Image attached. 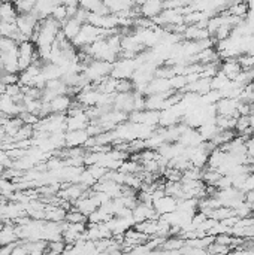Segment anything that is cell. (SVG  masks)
I'll return each mask as SVG.
<instances>
[{"label":"cell","instance_id":"obj_23","mask_svg":"<svg viewBox=\"0 0 254 255\" xmlns=\"http://www.w3.org/2000/svg\"><path fill=\"white\" fill-rule=\"evenodd\" d=\"M235 215V211L232 209V207H229V206H218L215 207V209L211 211V214L208 215V217H211L217 221H221V219H226L229 217H234Z\"/></svg>","mask_w":254,"mask_h":255},{"label":"cell","instance_id":"obj_11","mask_svg":"<svg viewBox=\"0 0 254 255\" xmlns=\"http://www.w3.org/2000/svg\"><path fill=\"white\" fill-rule=\"evenodd\" d=\"M176 203H178V200L172 196H168V194H163L161 197L153 200V206L158 215H165V214L176 211Z\"/></svg>","mask_w":254,"mask_h":255},{"label":"cell","instance_id":"obj_6","mask_svg":"<svg viewBox=\"0 0 254 255\" xmlns=\"http://www.w3.org/2000/svg\"><path fill=\"white\" fill-rule=\"evenodd\" d=\"M132 217L136 222H141L145 219H157L160 215L156 212L153 203H147V201H137V204L132 209Z\"/></svg>","mask_w":254,"mask_h":255},{"label":"cell","instance_id":"obj_28","mask_svg":"<svg viewBox=\"0 0 254 255\" xmlns=\"http://www.w3.org/2000/svg\"><path fill=\"white\" fill-rule=\"evenodd\" d=\"M238 100L253 105V102H254V81L250 82V84H247V85L242 88V91H241V94H239Z\"/></svg>","mask_w":254,"mask_h":255},{"label":"cell","instance_id":"obj_10","mask_svg":"<svg viewBox=\"0 0 254 255\" xmlns=\"http://www.w3.org/2000/svg\"><path fill=\"white\" fill-rule=\"evenodd\" d=\"M174 90L171 88V84H169V78H157L154 76L150 84L147 85V90H145V96L148 94H169Z\"/></svg>","mask_w":254,"mask_h":255},{"label":"cell","instance_id":"obj_31","mask_svg":"<svg viewBox=\"0 0 254 255\" xmlns=\"http://www.w3.org/2000/svg\"><path fill=\"white\" fill-rule=\"evenodd\" d=\"M18 48V42L12 37H0V53H9Z\"/></svg>","mask_w":254,"mask_h":255},{"label":"cell","instance_id":"obj_5","mask_svg":"<svg viewBox=\"0 0 254 255\" xmlns=\"http://www.w3.org/2000/svg\"><path fill=\"white\" fill-rule=\"evenodd\" d=\"M39 18L35 12H30V14H18L15 22H17V27H18V32L21 35H24L27 39H32L38 24H39Z\"/></svg>","mask_w":254,"mask_h":255},{"label":"cell","instance_id":"obj_33","mask_svg":"<svg viewBox=\"0 0 254 255\" xmlns=\"http://www.w3.org/2000/svg\"><path fill=\"white\" fill-rule=\"evenodd\" d=\"M161 176H163L165 181H181L182 179V172L178 170V169H175V167L168 166L163 170V173H161Z\"/></svg>","mask_w":254,"mask_h":255},{"label":"cell","instance_id":"obj_15","mask_svg":"<svg viewBox=\"0 0 254 255\" xmlns=\"http://www.w3.org/2000/svg\"><path fill=\"white\" fill-rule=\"evenodd\" d=\"M220 72H223L230 81H234L242 72V67L238 58H226L220 63Z\"/></svg>","mask_w":254,"mask_h":255},{"label":"cell","instance_id":"obj_26","mask_svg":"<svg viewBox=\"0 0 254 255\" xmlns=\"http://www.w3.org/2000/svg\"><path fill=\"white\" fill-rule=\"evenodd\" d=\"M96 182H98V181L95 179V176L90 173V170H88L87 167H84V170H82L81 175H79L78 183L82 185V187H84L85 190H93V187H95Z\"/></svg>","mask_w":254,"mask_h":255},{"label":"cell","instance_id":"obj_46","mask_svg":"<svg viewBox=\"0 0 254 255\" xmlns=\"http://www.w3.org/2000/svg\"><path fill=\"white\" fill-rule=\"evenodd\" d=\"M35 2H36V0H35Z\"/></svg>","mask_w":254,"mask_h":255},{"label":"cell","instance_id":"obj_2","mask_svg":"<svg viewBox=\"0 0 254 255\" xmlns=\"http://www.w3.org/2000/svg\"><path fill=\"white\" fill-rule=\"evenodd\" d=\"M114 32H117V30H105V29H100V27H96L93 24H90V22H84L79 33H78V36L72 40V43H74L75 48L79 50V48H82V46H85V45L93 43L98 39L109 36Z\"/></svg>","mask_w":254,"mask_h":255},{"label":"cell","instance_id":"obj_32","mask_svg":"<svg viewBox=\"0 0 254 255\" xmlns=\"http://www.w3.org/2000/svg\"><path fill=\"white\" fill-rule=\"evenodd\" d=\"M35 0H18L15 3V8L18 14H30L35 9Z\"/></svg>","mask_w":254,"mask_h":255},{"label":"cell","instance_id":"obj_22","mask_svg":"<svg viewBox=\"0 0 254 255\" xmlns=\"http://www.w3.org/2000/svg\"><path fill=\"white\" fill-rule=\"evenodd\" d=\"M229 15H235V17H241L245 18L247 12H248V5L245 0L242 2H235V3H230L226 9H224Z\"/></svg>","mask_w":254,"mask_h":255},{"label":"cell","instance_id":"obj_13","mask_svg":"<svg viewBox=\"0 0 254 255\" xmlns=\"http://www.w3.org/2000/svg\"><path fill=\"white\" fill-rule=\"evenodd\" d=\"M91 118L88 117L87 110H82L75 115H67V130H84L88 127Z\"/></svg>","mask_w":254,"mask_h":255},{"label":"cell","instance_id":"obj_39","mask_svg":"<svg viewBox=\"0 0 254 255\" xmlns=\"http://www.w3.org/2000/svg\"><path fill=\"white\" fill-rule=\"evenodd\" d=\"M248 127H251V124H250V118L248 117H238V120H236V127H235V131L238 133V134H241V133H244Z\"/></svg>","mask_w":254,"mask_h":255},{"label":"cell","instance_id":"obj_43","mask_svg":"<svg viewBox=\"0 0 254 255\" xmlns=\"http://www.w3.org/2000/svg\"><path fill=\"white\" fill-rule=\"evenodd\" d=\"M59 3L64 6H79V0H59Z\"/></svg>","mask_w":254,"mask_h":255},{"label":"cell","instance_id":"obj_36","mask_svg":"<svg viewBox=\"0 0 254 255\" xmlns=\"http://www.w3.org/2000/svg\"><path fill=\"white\" fill-rule=\"evenodd\" d=\"M87 169L90 170V173H91V175L95 176V179H96V181L103 179V178H105V175H106V173H108V170H109V169H106L105 166H102V164H99V163H98V164H93V166H88Z\"/></svg>","mask_w":254,"mask_h":255},{"label":"cell","instance_id":"obj_16","mask_svg":"<svg viewBox=\"0 0 254 255\" xmlns=\"http://www.w3.org/2000/svg\"><path fill=\"white\" fill-rule=\"evenodd\" d=\"M81 27H82V22H79L77 18L71 17V18H67L64 22H61V29H60V32L64 35V37H66L67 40H71V42H72V40L78 36Z\"/></svg>","mask_w":254,"mask_h":255},{"label":"cell","instance_id":"obj_21","mask_svg":"<svg viewBox=\"0 0 254 255\" xmlns=\"http://www.w3.org/2000/svg\"><path fill=\"white\" fill-rule=\"evenodd\" d=\"M18 17V11L15 8V3L9 0H2L0 2V21H15Z\"/></svg>","mask_w":254,"mask_h":255},{"label":"cell","instance_id":"obj_44","mask_svg":"<svg viewBox=\"0 0 254 255\" xmlns=\"http://www.w3.org/2000/svg\"><path fill=\"white\" fill-rule=\"evenodd\" d=\"M251 139H254V127H253V133H251Z\"/></svg>","mask_w":254,"mask_h":255},{"label":"cell","instance_id":"obj_47","mask_svg":"<svg viewBox=\"0 0 254 255\" xmlns=\"http://www.w3.org/2000/svg\"><path fill=\"white\" fill-rule=\"evenodd\" d=\"M0 196H2V194H0Z\"/></svg>","mask_w":254,"mask_h":255},{"label":"cell","instance_id":"obj_35","mask_svg":"<svg viewBox=\"0 0 254 255\" xmlns=\"http://www.w3.org/2000/svg\"><path fill=\"white\" fill-rule=\"evenodd\" d=\"M66 245L67 243L63 239H60V240H51L47 245V252H50V254H61L66 249Z\"/></svg>","mask_w":254,"mask_h":255},{"label":"cell","instance_id":"obj_9","mask_svg":"<svg viewBox=\"0 0 254 255\" xmlns=\"http://www.w3.org/2000/svg\"><path fill=\"white\" fill-rule=\"evenodd\" d=\"M0 110H2L8 117H20L21 112H24V105L17 103L11 96H8L6 92H3L0 96Z\"/></svg>","mask_w":254,"mask_h":255},{"label":"cell","instance_id":"obj_29","mask_svg":"<svg viewBox=\"0 0 254 255\" xmlns=\"http://www.w3.org/2000/svg\"><path fill=\"white\" fill-rule=\"evenodd\" d=\"M169 84L174 91H182L187 85V78L186 75H174L169 78Z\"/></svg>","mask_w":254,"mask_h":255},{"label":"cell","instance_id":"obj_45","mask_svg":"<svg viewBox=\"0 0 254 255\" xmlns=\"http://www.w3.org/2000/svg\"><path fill=\"white\" fill-rule=\"evenodd\" d=\"M253 109H254V102H253Z\"/></svg>","mask_w":254,"mask_h":255},{"label":"cell","instance_id":"obj_12","mask_svg":"<svg viewBox=\"0 0 254 255\" xmlns=\"http://www.w3.org/2000/svg\"><path fill=\"white\" fill-rule=\"evenodd\" d=\"M90 134L87 130H66L64 133V141H66V148L72 146H84L85 142L88 141Z\"/></svg>","mask_w":254,"mask_h":255},{"label":"cell","instance_id":"obj_14","mask_svg":"<svg viewBox=\"0 0 254 255\" xmlns=\"http://www.w3.org/2000/svg\"><path fill=\"white\" fill-rule=\"evenodd\" d=\"M18 240L17 224L12 221H5L3 227L0 228V246H5Z\"/></svg>","mask_w":254,"mask_h":255},{"label":"cell","instance_id":"obj_4","mask_svg":"<svg viewBox=\"0 0 254 255\" xmlns=\"http://www.w3.org/2000/svg\"><path fill=\"white\" fill-rule=\"evenodd\" d=\"M38 58H39L38 48H36V43L32 39L18 43V67H20V72L26 71V69Z\"/></svg>","mask_w":254,"mask_h":255},{"label":"cell","instance_id":"obj_38","mask_svg":"<svg viewBox=\"0 0 254 255\" xmlns=\"http://www.w3.org/2000/svg\"><path fill=\"white\" fill-rule=\"evenodd\" d=\"M20 118L22 120V123L29 124V126H35V124L39 123V120H40L36 113H32V112H27V110L21 112V113H20Z\"/></svg>","mask_w":254,"mask_h":255},{"label":"cell","instance_id":"obj_3","mask_svg":"<svg viewBox=\"0 0 254 255\" xmlns=\"http://www.w3.org/2000/svg\"><path fill=\"white\" fill-rule=\"evenodd\" d=\"M111 72H112V63L96 58H91L82 69V75L93 85H98L103 78L111 75Z\"/></svg>","mask_w":254,"mask_h":255},{"label":"cell","instance_id":"obj_8","mask_svg":"<svg viewBox=\"0 0 254 255\" xmlns=\"http://www.w3.org/2000/svg\"><path fill=\"white\" fill-rule=\"evenodd\" d=\"M165 0H145L141 6H135L137 17H147V18H154L157 17L161 11L165 9Z\"/></svg>","mask_w":254,"mask_h":255},{"label":"cell","instance_id":"obj_7","mask_svg":"<svg viewBox=\"0 0 254 255\" xmlns=\"http://www.w3.org/2000/svg\"><path fill=\"white\" fill-rule=\"evenodd\" d=\"M112 106L121 112H126L127 115L135 110V90L129 92H117L114 96Z\"/></svg>","mask_w":254,"mask_h":255},{"label":"cell","instance_id":"obj_20","mask_svg":"<svg viewBox=\"0 0 254 255\" xmlns=\"http://www.w3.org/2000/svg\"><path fill=\"white\" fill-rule=\"evenodd\" d=\"M79 8L88 11V12H96L100 15L111 14L109 9L105 6L103 0H79Z\"/></svg>","mask_w":254,"mask_h":255},{"label":"cell","instance_id":"obj_24","mask_svg":"<svg viewBox=\"0 0 254 255\" xmlns=\"http://www.w3.org/2000/svg\"><path fill=\"white\" fill-rule=\"evenodd\" d=\"M236 120L234 117H224V115H217L215 117V124L220 130H235L236 127Z\"/></svg>","mask_w":254,"mask_h":255},{"label":"cell","instance_id":"obj_30","mask_svg":"<svg viewBox=\"0 0 254 255\" xmlns=\"http://www.w3.org/2000/svg\"><path fill=\"white\" fill-rule=\"evenodd\" d=\"M75 207V206H74ZM64 221L66 222H87V217L82 214V212H79L77 207L75 209H69L67 212H66V218H64Z\"/></svg>","mask_w":254,"mask_h":255},{"label":"cell","instance_id":"obj_34","mask_svg":"<svg viewBox=\"0 0 254 255\" xmlns=\"http://www.w3.org/2000/svg\"><path fill=\"white\" fill-rule=\"evenodd\" d=\"M51 17L54 18V19H57L60 24L61 22H64L67 18H69V15H67V8L64 6V5H57L54 9H53V12H51Z\"/></svg>","mask_w":254,"mask_h":255},{"label":"cell","instance_id":"obj_37","mask_svg":"<svg viewBox=\"0 0 254 255\" xmlns=\"http://www.w3.org/2000/svg\"><path fill=\"white\" fill-rule=\"evenodd\" d=\"M208 254H227L232 251V248L227 246V245H221V243H217V242H213L210 246L206 248Z\"/></svg>","mask_w":254,"mask_h":255},{"label":"cell","instance_id":"obj_40","mask_svg":"<svg viewBox=\"0 0 254 255\" xmlns=\"http://www.w3.org/2000/svg\"><path fill=\"white\" fill-rule=\"evenodd\" d=\"M133 90H135V85H133L132 79H118L117 92H129Z\"/></svg>","mask_w":254,"mask_h":255},{"label":"cell","instance_id":"obj_42","mask_svg":"<svg viewBox=\"0 0 254 255\" xmlns=\"http://www.w3.org/2000/svg\"><path fill=\"white\" fill-rule=\"evenodd\" d=\"M236 110L239 113V117L242 115V117H248V115L253 112V105L250 103H245V102H238V106H236Z\"/></svg>","mask_w":254,"mask_h":255},{"label":"cell","instance_id":"obj_27","mask_svg":"<svg viewBox=\"0 0 254 255\" xmlns=\"http://www.w3.org/2000/svg\"><path fill=\"white\" fill-rule=\"evenodd\" d=\"M229 84H230V79H229L223 72H218L217 75H214V76L211 78V90H218V91H221V90H224Z\"/></svg>","mask_w":254,"mask_h":255},{"label":"cell","instance_id":"obj_1","mask_svg":"<svg viewBox=\"0 0 254 255\" xmlns=\"http://www.w3.org/2000/svg\"><path fill=\"white\" fill-rule=\"evenodd\" d=\"M60 29L61 24L57 19H54L53 17H47L39 21V24L32 36V40L36 43V46H51L56 42Z\"/></svg>","mask_w":254,"mask_h":255},{"label":"cell","instance_id":"obj_17","mask_svg":"<svg viewBox=\"0 0 254 255\" xmlns=\"http://www.w3.org/2000/svg\"><path fill=\"white\" fill-rule=\"evenodd\" d=\"M74 103V97H71L69 94H57L51 102H50V108L53 113H66L69 110V108Z\"/></svg>","mask_w":254,"mask_h":255},{"label":"cell","instance_id":"obj_25","mask_svg":"<svg viewBox=\"0 0 254 255\" xmlns=\"http://www.w3.org/2000/svg\"><path fill=\"white\" fill-rule=\"evenodd\" d=\"M118 170H121L124 173H139L142 170V166L137 160H133V158L129 157L123 161V164Z\"/></svg>","mask_w":254,"mask_h":255},{"label":"cell","instance_id":"obj_41","mask_svg":"<svg viewBox=\"0 0 254 255\" xmlns=\"http://www.w3.org/2000/svg\"><path fill=\"white\" fill-rule=\"evenodd\" d=\"M2 82L5 85H11V84H18L20 82V73H11V72H3L2 75Z\"/></svg>","mask_w":254,"mask_h":255},{"label":"cell","instance_id":"obj_19","mask_svg":"<svg viewBox=\"0 0 254 255\" xmlns=\"http://www.w3.org/2000/svg\"><path fill=\"white\" fill-rule=\"evenodd\" d=\"M59 5V0H36L33 12L38 15L39 19L51 17L53 9Z\"/></svg>","mask_w":254,"mask_h":255},{"label":"cell","instance_id":"obj_18","mask_svg":"<svg viewBox=\"0 0 254 255\" xmlns=\"http://www.w3.org/2000/svg\"><path fill=\"white\" fill-rule=\"evenodd\" d=\"M179 144H182L184 146H199L203 142V137L200 136L199 130L195 127H189L186 131H184L179 136Z\"/></svg>","mask_w":254,"mask_h":255}]
</instances>
